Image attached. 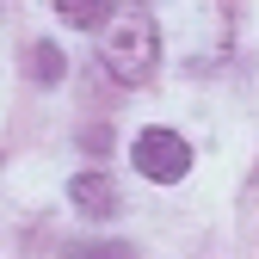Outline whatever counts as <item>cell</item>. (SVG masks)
<instances>
[{
	"label": "cell",
	"mask_w": 259,
	"mask_h": 259,
	"mask_svg": "<svg viewBox=\"0 0 259 259\" xmlns=\"http://www.w3.org/2000/svg\"><path fill=\"white\" fill-rule=\"evenodd\" d=\"M185 167H191V148L173 136V130H142L136 136V173H148L154 185L185 179Z\"/></svg>",
	"instance_id": "cell-2"
},
{
	"label": "cell",
	"mask_w": 259,
	"mask_h": 259,
	"mask_svg": "<svg viewBox=\"0 0 259 259\" xmlns=\"http://www.w3.org/2000/svg\"><path fill=\"white\" fill-rule=\"evenodd\" d=\"M74 204H80L87 222H111L117 216V185H111V173H80L74 179Z\"/></svg>",
	"instance_id": "cell-3"
},
{
	"label": "cell",
	"mask_w": 259,
	"mask_h": 259,
	"mask_svg": "<svg viewBox=\"0 0 259 259\" xmlns=\"http://www.w3.org/2000/svg\"><path fill=\"white\" fill-rule=\"evenodd\" d=\"M31 62H37V80H62V50H56V44H37Z\"/></svg>",
	"instance_id": "cell-5"
},
{
	"label": "cell",
	"mask_w": 259,
	"mask_h": 259,
	"mask_svg": "<svg viewBox=\"0 0 259 259\" xmlns=\"http://www.w3.org/2000/svg\"><path fill=\"white\" fill-rule=\"evenodd\" d=\"M68 25H111V0H56Z\"/></svg>",
	"instance_id": "cell-4"
},
{
	"label": "cell",
	"mask_w": 259,
	"mask_h": 259,
	"mask_svg": "<svg viewBox=\"0 0 259 259\" xmlns=\"http://www.w3.org/2000/svg\"><path fill=\"white\" fill-rule=\"evenodd\" d=\"M74 259H130L123 247H99V253H74Z\"/></svg>",
	"instance_id": "cell-6"
},
{
	"label": "cell",
	"mask_w": 259,
	"mask_h": 259,
	"mask_svg": "<svg viewBox=\"0 0 259 259\" xmlns=\"http://www.w3.org/2000/svg\"><path fill=\"white\" fill-rule=\"evenodd\" d=\"M99 56H105V68H111L123 87H136V80H148V74H154V62H160V37H154V25H148L142 13H130V19L105 25Z\"/></svg>",
	"instance_id": "cell-1"
}]
</instances>
